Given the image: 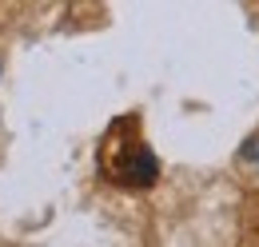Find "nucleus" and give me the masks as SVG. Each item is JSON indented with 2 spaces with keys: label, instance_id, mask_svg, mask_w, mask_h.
Segmentation results:
<instances>
[{
  "label": "nucleus",
  "instance_id": "obj_1",
  "mask_svg": "<svg viewBox=\"0 0 259 247\" xmlns=\"http://www.w3.org/2000/svg\"><path fill=\"white\" fill-rule=\"evenodd\" d=\"M104 176L120 187H152L160 176V163L152 148L140 140V132L132 128V120L116 124L104 140Z\"/></svg>",
  "mask_w": 259,
  "mask_h": 247
}]
</instances>
